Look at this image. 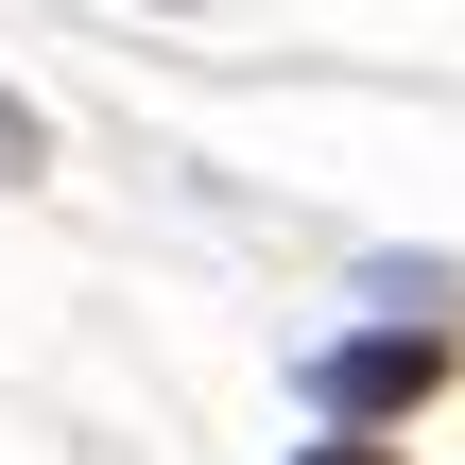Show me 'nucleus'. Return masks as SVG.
<instances>
[{
	"instance_id": "nucleus-2",
	"label": "nucleus",
	"mask_w": 465,
	"mask_h": 465,
	"mask_svg": "<svg viewBox=\"0 0 465 465\" xmlns=\"http://www.w3.org/2000/svg\"><path fill=\"white\" fill-rule=\"evenodd\" d=\"M311 465H397V449H362V431H345V449H311Z\"/></svg>"
},
{
	"instance_id": "nucleus-1",
	"label": "nucleus",
	"mask_w": 465,
	"mask_h": 465,
	"mask_svg": "<svg viewBox=\"0 0 465 465\" xmlns=\"http://www.w3.org/2000/svg\"><path fill=\"white\" fill-rule=\"evenodd\" d=\"M449 380V328H345V345H311V414L328 431H380V414H414Z\"/></svg>"
}]
</instances>
